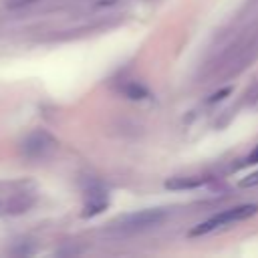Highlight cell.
<instances>
[{
  "label": "cell",
  "mask_w": 258,
  "mask_h": 258,
  "mask_svg": "<svg viewBox=\"0 0 258 258\" xmlns=\"http://www.w3.org/2000/svg\"><path fill=\"white\" fill-rule=\"evenodd\" d=\"M254 214H258V206L256 204H244V206H236V208H228L212 218H208L206 222L198 224L196 228L189 230V236H204V234H210L222 226H228V224H236V222H242V220H248L252 218Z\"/></svg>",
  "instance_id": "obj_1"
},
{
  "label": "cell",
  "mask_w": 258,
  "mask_h": 258,
  "mask_svg": "<svg viewBox=\"0 0 258 258\" xmlns=\"http://www.w3.org/2000/svg\"><path fill=\"white\" fill-rule=\"evenodd\" d=\"M165 220H167V210L147 208V210H139V212H133V214L119 218L117 224L121 230H149V228L163 224Z\"/></svg>",
  "instance_id": "obj_2"
},
{
  "label": "cell",
  "mask_w": 258,
  "mask_h": 258,
  "mask_svg": "<svg viewBox=\"0 0 258 258\" xmlns=\"http://www.w3.org/2000/svg\"><path fill=\"white\" fill-rule=\"evenodd\" d=\"M56 149V139L46 131H34L22 141V153L30 159H42Z\"/></svg>",
  "instance_id": "obj_3"
},
{
  "label": "cell",
  "mask_w": 258,
  "mask_h": 258,
  "mask_svg": "<svg viewBox=\"0 0 258 258\" xmlns=\"http://www.w3.org/2000/svg\"><path fill=\"white\" fill-rule=\"evenodd\" d=\"M204 183H208V177H202V175H175V177L165 179L163 187L171 189V191H183V189H198Z\"/></svg>",
  "instance_id": "obj_4"
},
{
  "label": "cell",
  "mask_w": 258,
  "mask_h": 258,
  "mask_svg": "<svg viewBox=\"0 0 258 258\" xmlns=\"http://www.w3.org/2000/svg\"><path fill=\"white\" fill-rule=\"evenodd\" d=\"M34 204V198H30L28 194H16V196H12L8 202H0V210L4 212V214H22V212H26L30 206Z\"/></svg>",
  "instance_id": "obj_5"
},
{
  "label": "cell",
  "mask_w": 258,
  "mask_h": 258,
  "mask_svg": "<svg viewBox=\"0 0 258 258\" xmlns=\"http://www.w3.org/2000/svg\"><path fill=\"white\" fill-rule=\"evenodd\" d=\"M107 208V194H103L101 189H91L87 191V202H85V212L83 216H95L99 212H103Z\"/></svg>",
  "instance_id": "obj_6"
},
{
  "label": "cell",
  "mask_w": 258,
  "mask_h": 258,
  "mask_svg": "<svg viewBox=\"0 0 258 258\" xmlns=\"http://www.w3.org/2000/svg\"><path fill=\"white\" fill-rule=\"evenodd\" d=\"M125 95H127L129 99H145V97H147V89L141 87L139 83H131V85L125 87Z\"/></svg>",
  "instance_id": "obj_7"
},
{
  "label": "cell",
  "mask_w": 258,
  "mask_h": 258,
  "mask_svg": "<svg viewBox=\"0 0 258 258\" xmlns=\"http://www.w3.org/2000/svg\"><path fill=\"white\" fill-rule=\"evenodd\" d=\"M34 2H38V0H6V8L8 10H20V8H26Z\"/></svg>",
  "instance_id": "obj_8"
},
{
  "label": "cell",
  "mask_w": 258,
  "mask_h": 258,
  "mask_svg": "<svg viewBox=\"0 0 258 258\" xmlns=\"http://www.w3.org/2000/svg\"><path fill=\"white\" fill-rule=\"evenodd\" d=\"M238 185H240V187H258V171H254V173L242 177Z\"/></svg>",
  "instance_id": "obj_9"
},
{
  "label": "cell",
  "mask_w": 258,
  "mask_h": 258,
  "mask_svg": "<svg viewBox=\"0 0 258 258\" xmlns=\"http://www.w3.org/2000/svg\"><path fill=\"white\" fill-rule=\"evenodd\" d=\"M232 93V89L230 87H226V89H222V91H218V93H214L210 99H208V103H216V101H222L224 97H228Z\"/></svg>",
  "instance_id": "obj_10"
},
{
  "label": "cell",
  "mask_w": 258,
  "mask_h": 258,
  "mask_svg": "<svg viewBox=\"0 0 258 258\" xmlns=\"http://www.w3.org/2000/svg\"><path fill=\"white\" fill-rule=\"evenodd\" d=\"M248 163H258V145H256V149L248 155Z\"/></svg>",
  "instance_id": "obj_11"
}]
</instances>
